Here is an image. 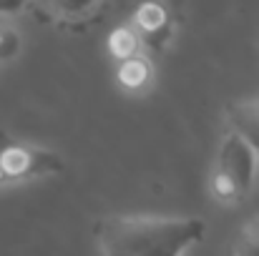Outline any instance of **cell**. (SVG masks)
<instances>
[{
	"instance_id": "6da1fadb",
	"label": "cell",
	"mask_w": 259,
	"mask_h": 256,
	"mask_svg": "<svg viewBox=\"0 0 259 256\" xmlns=\"http://www.w3.org/2000/svg\"><path fill=\"white\" fill-rule=\"evenodd\" d=\"M93 234L103 256H184L206 224L196 216H103Z\"/></svg>"
},
{
	"instance_id": "7a4b0ae2",
	"label": "cell",
	"mask_w": 259,
	"mask_h": 256,
	"mask_svg": "<svg viewBox=\"0 0 259 256\" xmlns=\"http://www.w3.org/2000/svg\"><path fill=\"white\" fill-rule=\"evenodd\" d=\"M257 153L237 133H227L211 173V193L222 203H239L249 196L257 173Z\"/></svg>"
},
{
	"instance_id": "3957f363",
	"label": "cell",
	"mask_w": 259,
	"mask_h": 256,
	"mask_svg": "<svg viewBox=\"0 0 259 256\" xmlns=\"http://www.w3.org/2000/svg\"><path fill=\"white\" fill-rule=\"evenodd\" d=\"M61 171H63V159L56 151L15 141L0 146V188L43 176H56Z\"/></svg>"
},
{
	"instance_id": "277c9868",
	"label": "cell",
	"mask_w": 259,
	"mask_h": 256,
	"mask_svg": "<svg viewBox=\"0 0 259 256\" xmlns=\"http://www.w3.org/2000/svg\"><path fill=\"white\" fill-rule=\"evenodd\" d=\"M131 28L136 30L141 48L149 50H164L174 38L171 13L161 0H144L134 13Z\"/></svg>"
},
{
	"instance_id": "5b68a950",
	"label": "cell",
	"mask_w": 259,
	"mask_h": 256,
	"mask_svg": "<svg viewBox=\"0 0 259 256\" xmlns=\"http://www.w3.org/2000/svg\"><path fill=\"white\" fill-rule=\"evenodd\" d=\"M227 121H229V131L244 138L259 156V98L232 103L227 108Z\"/></svg>"
},
{
	"instance_id": "8992f818",
	"label": "cell",
	"mask_w": 259,
	"mask_h": 256,
	"mask_svg": "<svg viewBox=\"0 0 259 256\" xmlns=\"http://www.w3.org/2000/svg\"><path fill=\"white\" fill-rule=\"evenodd\" d=\"M116 81L121 83V88H126L131 93L146 88V85L151 83V61L144 58L141 53L134 56V58L121 61L118 68H116Z\"/></svg>"
},
{
	"instance_id": "52a82bcc",
	"label": "cell",
	"mask_w": 259,
	"mask_h": 256,
	"mask_svg": "<svg viewBox=\"0 0 259 256\" xmlns=\"http://www.w3.org/2000/svg\"><path fill=\"white\" fill-rule=\"evenodd\" d=\"M51 18L56 20H66V23H76L91 15L101 0H35Z\"/></svg>"
},
{
	"instance_id": "ba28073f",
	"label": "cell",
	"mask_w": 259,
	"mask_h": 256,
	"mask_svg": "<svg viewBox=\"0 0 259 256\" xmlns=\"http://www.w3.org/2000/svg\"><path fill=\"white\" fill-rule=\"evenodd\" d=\"M108 50H111V56H113L118 63L126 61V58L139 56L141 43H139L136 30H134L131 25H121V28H116V30L108 35Z\"/></svg>"
},
{
	"instance_id": "9c48e42d",
	"label": "cell",
	"mask_w": 259,
	"mask_h": 256,
	"mask_svg": "<svg viewBox=\"0 0 259 256\" xmlns=\"http://www.w3.org/2000/svg\"><path fill=\"white\" fill-rule=\"evenodd\" d=\"M20 53V35L13 28L0 25V61H10Z\"/></svg>"
},
{
	"instance_id": "30bf717a",
	"label": "cell",
	"mask_w": 259,
	"mask_h": 256,
	"mask_svg": "<svg viewBox=\"0 0 259 256\" xmlns=\"http://www.w3.org/2000/svg\"><path fill=\"white\" fill-rule=\"evenodd\" d=\"M234 256H259V244H254L249 236L239 234L234 241Z\"/></svg>"
},
{
	"instance_id": "8fae6325",
	"label": "cell",
	"mask_w": 259,
	"mask_h": 256,
	"mask_svg": "<svg viewBox=\"0 0 259 256\" xmlns=\"http://www.w3.org/2000/svg\"><path fill=\"white\" fill-rule=\"evenodd\" d=\"M30 0H0V15H18L28 8Z\"/></svg>"
},
{
	"instance_id": "7c38bea8",
	"label": "cell",
	"mask_w": 259,
	"mask_h": 256,
	"mask_svg": "<svg viewBox=\"0 0 259 256\" xmlns=\"http://www.w3.org/2000/svg\"><path fill=\"white\" fill-rule=\"evenodd\" d=\"M242 234H244V236H249L254 244H259V216H254V219L242 229Z\"/></svg>"
}]
</instances>
